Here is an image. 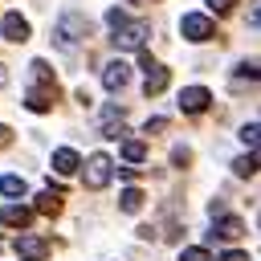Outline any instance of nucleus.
I'll return each mask as SVG.
<instances>
[{"instance_id":"obj_2","label":"nucleus","mask_w":261,"mask_h":261,"mask_svg":"<svg viewBox=\"0 0 261 261\" xmlns=\"http://www.w3.org/2000/svg\"><path fill=\"white\" fill-rule=\"evenodd\" d=\"M179 33H184L188 41H208V37H216V24H212L204 12H188V16L179 20Z\"/></svg>"},{"instance_id":"obj_15","label":"nucleus","mask_w":261,"mask_h":261,"mask_svg":"<svg viewBox=\"0 0 261 261\" xmlns=\"http://www.w3.org/2000/svg\"><path fill=\"white\" fill-rule=\"evenodd\" d=\"M122 159H126V163H143V159H147V143L126 139V143H122Z\"/></svg>"},{"instance_id":"obj_20","label":"nucleus","mask_w":261,"mask_h":261,"mask_svg":"<svg viewBox=\"0 0 261 261\" xmlns=\"http://www.w3.org/2000/svg\"><path fill=\"white\" fill-rule=\"evenodd\" d=\"M241 139H245L249 147H261V122H245V126H241Z\"/></svg>"},{"instance_id":"obj_7","label":"nucleus","mask_w":261,"mask_h":261,"mask_svg":"<svg viewBox=\"0 0 261 261\" xmlns=\"http://www.w3.org/2000/svg\"><path fill=\"white\" fill-rule=\"evenodd\" d=\"M0 33H4V41H12V45H24V41H29V20H24L20 12H8V16L0 20Z\"/></svg>"},{"instance_id":"obj_25","label":"nucleus","mask_w":261,"mask_h":261,"mask_svg":"<svg viewBox=\"0 0 261 261\" xmlns=\"http://www.w3.org/2000/svg\"><path fill=\"white\" fill-rule=\"evenodd\" d=\"M241 77H253V82H261V65H249V61H245V65H241Z\"/></svg>"},{"instance_id":"obj_22","label":"nucleus","mask_w":261,"mask_h":261,"mask_svg":"<svg viewBox=\"0 0 261 261\" xmlns=\"http://www.w3.org/2000/svg\"><path fill=\"white\" fill-rule=\"evenodd\" d=\"M171 163H175V167H188V163H192V151H188V147H175V151H171Z\"/></svg>"},{"instance_id":"obj_5","label":"nucleus","mask_w":261,"mask_h":261,"mask_svg":"<svg viewBox=\"0 0 261 261\" xmlns=\"http://www.w3.org/2000/svg\"><path fill=\"white\" fill-rule=\"evenodd\" d=\"M208 102H212V94H208L204 86H188V90H179V110H184V114H204Z\"/></svg>"},{"instance_id":"obj_4","label":"nucleus","mask_w":261,"mask_h":261,"mask_svg":"<svg viewBox=\"0 0 261 261\" xmlns=\"http://www.w3.org/2000/svg\"><path fill=\"white\" fill-rule=\"evenodd\" d=\"M110 167H114L110 155H90V163H86V188H94V192L106 188L110 184Z\"/></svg>"},{"instance_id":"obj_21","label":"nucleus","mask_w":261,"mask_h":261,"mask_svg":"<svg viewBox=\"0 0 261 261\" xmlns=\"http://www.w3.org/2000/svg\"><path fill=\"white\" fill-rule=\"evenodd\" d=\"M106 24H110V29L118 33V29L126 24V12H122V8H110V12H106Z\"/></svg>"},{"instance_id":"obj_27","label":"nucleus","mask_w":261,"mask_h":261,"mask_svg":"<svg viewBox=\"0 0 261 261\" xmlns=\"http://www.w3.org/2000/svg\"><path fill=\"white\" fill-rule=\"evenodd\" d=\"M8 143H12V130H8V126H0V147H8Z\"/></svg>"},{"instance_id":"obj_28","label":"nucleus","mask_w":261,"mask_h":261,"mask_svg":"<svg viewBox=\"0 0 261 261\" xmlns=\"http://www.w3.org/2000/svg\"><path fill=\"white\" fill-rule=\"evenodd\" d=\"M4 82H8V73H4V65H0V86H4Z\"/></svg>"},{"instance_id":"obj_12","label":"nucleus","mask_w":261,"mask_h":261,"mask_svg":"<svg viewBox=\"0 0 261 261\" xmlns=\"http://www.w3.org/2000/svg\"><path fill=\"white\" fill-rule=\"evenodd\" d=\"M77 167H82V159H77L73 147H57V151H53V171H57V175H73Z\"/></svg>"},{"instance_id":"obj_6","label":"nucleus","mask_w":261,"mask_h":261,"mask_svg":"<svg viewBox=\"0 0 261 261\" xmlns=\"http://www.w3.org/2000/svg\"><path fill=\"white\" fill-rule=\"evenodd\" d=\"M16 253H20V261H45L49 257V241L24 232V237H16Z\"/></svg>"},{"instance_id":"obj_10","label":"nucleus","mask_w":261,"mask_h":261,"mask_svg":"<svg viewBox=\"0 0 261 261\" xmlns=\"http://www.w3.org/2000/svg\"><path fill=\"white\" fill-rule=\"evenodd\" d=\"M29 220H33V212H29L24 204H0V224H8V228H29Z\"/></svg>"},{"instance_id":"obj_23","label":"nucleus","mask_w":261,"mask_h":261,"mask_svg":"<svg viewBox=\"0 0 261 261\" xmlns=\"http://www.w3.org/2000/svg\"><path fill=\"white\" fill-rule=\"evenodd\" d=\"M179 261H212V257H208V249H184Z\"/></svg>"},{"instance_id":"obj_1","label":"nucleus","mask_w":261,"mask_h":261,"mask_svg":"<svg viewBox=\"0 0 261 261\" xmlns=\"http://www.w3.org/2000/svg\"><path fill=\"white\" fill-rule=\"evenodd\" d=\"M90 33V24H86V16L82 12H65L61 20H57V29H53V41L65 49V53H73L77 45H82V37Z\"/></svg>"},{"instance_id":"obj_8","label":"nucleus","mask_w":261,"mask_h":261,"mask_svg":"<svg viewBox=\"0 0 261 261\" xmlns=\"http://www.w3.org/2000/svg\"><path fill=\"white\" fill-rule=\"evenodd\" d=\"M126 82H130V65L118 61V57L106 61V69H102V86H106V90H122Z\"/></svg>"},{"instance_id":"obj_24","label":"nucleus","mask_w":261,"mask_h":261,"mask_svg":"<svg viewBox=\"0 0 261 261\" xmlns=\"http://www.w3.org/2000/svg\"><path fill=\"white\" fill-rule=\"evenodd\" d=\"M208 8H212V12H232L237 0H208Z\"/></svg>"},{"instance_id":"obj_26","label":"nucleus","mask_w":261,"mask_h":261,"mask_svg":"<svg viewBox=\"0 0 261 261\" xmlns=\"http://www.w3.org/2000/svg\"><path fill=\"white\" fill-rule=\"evenodd\" d=\"M216 261H249V257H245V253H237V249H232V253H220V257H216Z\"/></svg>"},{"instance_id":"obj_16","label":"nucleus","mask_w":261,"mask_h":261,"mask_svg":"<svg viewBox=\"0 0 261 261\" xmlns=\"http://www.w3.org/2000/svg\"><path fill=\"white\" fill-rule=\"evenodd\" d=\"M257 167H261V151H257V155H241V159H232V171H237V175H253Z\"/></svg>"},{"instance_id":"obj_11","label":"nucleus","mask_w":261,"mask_h":261,"mask_svg":"<svg viewBox=\"0 0 261 261\" xmlns=\"http://www.w3.org/2000/svg\"><path fill=\"white\" fill-rule=\"evenodd\" d=\"M167 82H171V73H167V69H163L159 61H155V65L147 69V82H143V94H147V98H155V94H163V90H167Z\"/></svg>"},{"instance_id":"obj_14","label":"nucleus","mask_w":261,"mask_h":261,"mask_svg":"<svg viewBox=\"0 0 261 261\" xmlns=\"http://www.w3.org/2000/svg\"><path fill=\"white\" fill-rule=\"evenodd\" d=\"M37 212L57 216V212H61V192H53V188H49V192H41V196H37Z\"/></svg>"},{"instance_id":"obj_9","label":"nucleus","mask_w":261,"mask_h":261,"mask_svg":"<svg viewBox=\"0 0 261 261\" xmlns=\"http://www.w3.org/2000/svg\"><path fill=\"white\" fill-rule=\"evenodd\" d=\"M53 102H57V86H37V90L24 94V106H29L33 114H45Z\"/></svg>"},{"instance_id":"obj_17","label":"nucleus","mask_w":261,"mask_h":261,"mask_svg":"<svg viewBox=\"0 0 261 261\" xmlns=\"http://www.w3.org/2000/svg\"><path fill=\"white\" fill-rule=\"evenodd\" d=\"M0 192L4 196H24V179L20 175H0Z\"/></svg>"},{"instance_id":"obj_3","label":"nucleus","mask_w":261,"mask_h":261,"mask_svg":"<svg viewBox=\"0 0 261 261\" xmlns=\"http://www.w3.org/2000/svg\"><path fill=\"white\" fill-rule=\"evenodd\" d=\"M147 33H151V24H147V20H126V24L114 33V45H118V49H143Z\"/></svg>"},{"instance_id":"obj_13","label":"nucleus","mask_w":261,"mask_h":261,"mask_svg":"<svg viewBox=\"0 0 261 261\" xmlns=\"http://www.w3.org/2000/svg\"><path fill=\"white\" fill-rule=\"evenodd\" d=\"M212 241L220 237V241H237V237H245V224L237 220V216H216V228L208 232Z\"/></svg>"},{"instance_id":"obj_18","label":"nucleus","mask_w":261,"mask_h":261,"mask_svg":"<svg viewBox=\"0 0 261 261\" xmlns=\"http://www.w3.org/2000/svg\"><path fill=\"white\" fill-rule=\"evenodd\" d=\"M118 200H122V212H139V208H143V192H139V188H126Z\"/></svg>"},{"instance_id":"obj_19","label":"nucleus","mask_w":261,"mask_h":261,"mask_svg":"<svg viewBox=\"0 0 261 261\" xmlns=\"http://www.w3.org/2000/svg\"><path fill=\"white\" fill-rule=\"evenodd\" d=\"M29 69H33V77H37V86H53V69H49L45 61H33Z\"/></svg>"}]
</instances>
